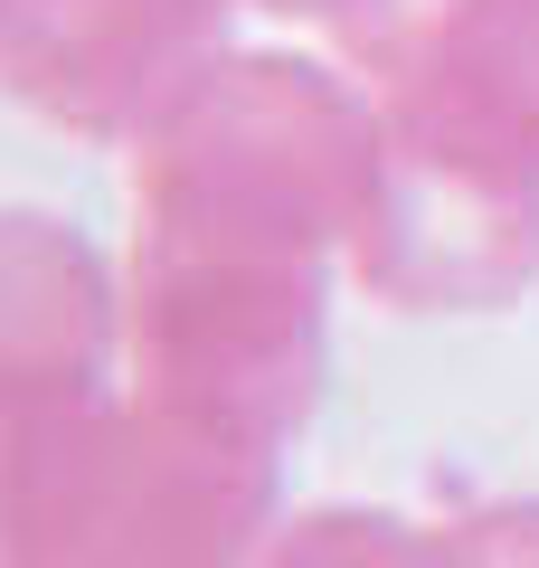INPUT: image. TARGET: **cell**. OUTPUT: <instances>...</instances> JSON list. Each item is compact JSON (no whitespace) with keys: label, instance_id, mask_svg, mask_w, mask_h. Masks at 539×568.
Here are the masks:
<instances>
[{"label":"cell","instance_id":"1","mask_svg":"<svg viewBox=\"0 0 539 568\" xmlns=\"http://www.w3.org/2000/svg\"><path fill=\"white\" fill-rule=\"evenodd\" d=\"M265 503L275 436L85 398L0 446V568H246Z\"/></svg>","mask_w":539,"mask_h":568},{"label":"cell","instance_id":"2","mask_svg":"<svg viewBox=\"0 0 539 568\" xmlns=\"http://www.w3.org/2000/svg\"><path fill=\"white\" fill-rule=\"evenodd\" d=\"M340 39L407 162L539 190V0H350Z\"/></svg>","mask_w":539,"mask_h":568},{"label":"cell","instance_id":"3","mask_svg":"<svg viewBox=\"0 0 539 568\" xmlns=\"http://www.w3.org/2000/svg\"><path fill=\"white\" fill-rule=\"evenodd\" d=\"M227 0H0V85L77 133L152 123L200 77Z\"/></svg>","mask_w":539,"mask_h":568},{"label":"cell","instance_id":"4","mask_svg":"<svg viewBox=\"0 0 539 568\" xmlns=\"http://www.w3.org/2000/svg\"><path fill=\"white\" fill-rule=\"evenodd\" d=\"M114 351V294L58 219H0V446L95 398Z\"/></svg>","mask_w":539,"mask_h":568},{"label":"cell","instance_id":"5","mask_svg":"<svg viewBox=\"0 0 539 568\" xmlns=\"http://www.w3.org/2000/svg\"><path fill=\"white\" fill-rule=\"evenodd\" d=\"M256 568H539V511H492V521L322 511L294 521Z\"/></svg>","mask_w":539,"mask_h":568},{"label":"cell","instance_id":"6","mask_svg":"<svg viewBox=\"0 0 539 568\" xmlns=\"http://www.w3.org/2000/svg\"><path fill=\"white\" fill-rule=\"evenodd\" d=\"M265 10H322V20H340L350 0H265Z\"/></svg>","mask_w":539,"mask_h":568}]
</instances>
